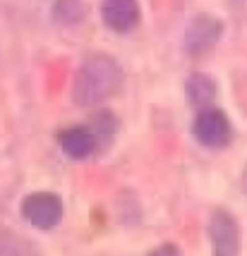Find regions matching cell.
Segmentation results:
<instances>
[{
    "mask_svg": "<svg viewBox=\"0 0 247 256\" xmlns=\"http://www.w3.org/2000/svg\"><path fill=\"white\" fill-rule=\"evenodd\" d=\"M123 86V67L108 56H91L75 74L72 98L77 106L91 108L115 96Z\"/></svg>",
    "mask_w": 247,
    "mask_h": 256,
    "instance_id": "1",
    "label": "cell"
},
{
    "mask_svg": "<svg viewBox=\"0 0 247 256\" xmlns=\"http://www.w3.org/2000/svg\"><path fill=\"white\" fill-rule=\"evenodd\" d=\"M192 134L194 139L204 146V148H225L233 139V124L228 120V115L218 108H202V110L194 115V122H192Z\"/></svg>",
    "mask_w": 247,
    "mask_h": 256,
    "instance_id": "2",
    "label": "cell"
},
{
    "mask_svg": "<svg viewBox=\"0 0 247 256\" xmlns=\"http://www.w3.org/2000/svg\"><path fill=\"white\" fill-rule=\"evenodd\" d=\"M223 36V24L218 17L213 14H197L192 17L187 29H185V38H182V46H185V53L192 58H202L206 53H211L216 44L221 41Z\"/></svg>",
    "mask_w": 247,
    "mask_h": 256,
    "instance_id": "3",
    "label": "cell"
},
{
    "mask_svg": "<svg viewBox=\"0 0 247 256\" xmlns=\"http://www.w3.org/2000/svg\"><path fill=\"white\" fill-rule=\"evenodd\" d=\"M22 216L36 230H53L63 218V201L51 192H34L22 201Z\"/></svg>",
    "mask_w": 247,
    "mask_h": 256,
    "instance_id": "4",
    "label": "cell"
},
{
    "mask_svg": "<svg viewBox=\"0 0 247 256\" xmlns=\"http://www.w3.org/2000/svg\"><path fill=\"white\" fill-rule=\"evenodd\" d=\"M209 240L216 256H235L240 252V228L228 211H213L209 220Z\"/></svg>",
    "mask_w": 247,
    "mask_h": 256,
    "instance_id": "5",
    "label": "cell"
},
{
    "mask_svg": "<svg viewBox=\"0 0 247 256\" xmlns=\"http://www.w3.org/2000/svg\"><path fill=\"white\" fill-rule=\"evenodd\" d=\"M103 24L115 34H127L139 24V2L137 0H103Z\"/></svg>",
    "mask_w": 247,
    "mask_h": 256,
    "instance_id": "6",
    "label": "cell"
},
{
    "mask_svg": "<svg viewBox=\"0 0 247 256\" xmlns=\"http://www.w3.org/2000/svg\"><path fill=\"white\" fill-rule=\"evenodd\" d=\"M58 144L63 148V154L72 160H84L89 158L91 154L99 151V144H96V136L91 132V127H68L58 134Z\"/></svg>",
    "mask_w": 247,
    "mask_h": 256,
    "instance_id": "7",
    "label": "cell"
},
{
    "mask_svg": "<svg viewBox=\"0 0 247 256\" xmlns=\"http://www.w3.org/2000/svg\"><path fill=\"white\" fill-rule=\"evenodd\" d=\"M185 96H187V103L192 108H197V110L209 108L216 98V82L204 72H194L185 82Z\"/></svg>",
    "mask_w": 247,
    "mask_h": 256,
    "instance_id": "8",
    "label": "cell"
},
{
    "mask_svg": "<svg viewBox=\"0 0 247 256\" xmlns=\"http://www.w3.org/2000/svg\"><path fill=\"white\" fill-rule=\"evenodd\" d=\"M94 136H96V144H99V151H106L108 146L115 142V134H118V120L113 118V112L108 110H101L94 122L89 124Z\"/></svg>",
    "mask_w": 247,
    "mask_h": 256,
    "instance_id": "9",
    "label": "cell"
},
{
    "mask_svg": "<svg viewBox=\"0 0 247 256\" xmlns=\"http://www.w3.org/2000/svg\"><path fill=\"white\" fill-rule=\"evenodd\" d=\"M87 17L84 0H56L53 2V20L60 24H79Z\"/></svg>",
    "mask_w": 247,
    "mask_h": 256,
    "instance_id": "10",
    "label": "cell"
},
{
    "mask_svg": "<svg viewBox=\"0 0 247 256\" xmlns=\"http://www.w3.org/2000/svg\"><path fill=\"white\" fill-rule=\"evenodd\" d=\"M240 187H242V192H245V196H247V166L242 170V178H240Z\"/></svg>",
    "mask_w": 247,
    "mask_h": 256,
    "instance_id": "11",
    "label": "cell"
}]
</instances>
